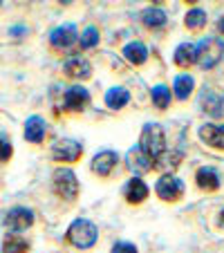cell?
<instances>
[{"mask_svg":"<svg viewBox=\"0 0 224 253\" xmlns=\"http://www.w3.org/2000/svg\"><path fill=\"white\" fill-rule=\"evenodd\" d=\"M112 253H137V247L133 242H115L112 244Z\"/></svg>","mask_w":224,"mask_h":253,"instance_id":"83f0119b","label":"cell"},{"mask_svg":"<svg viewBox=\"0 0 224 253\" xmlns=\"http://www.w3.org/2000/svg\"><path fill=\"white\" fill-rule=\"evenodd\" d=\"M2 224H5L9 231L18 233V231H25L34 224V213L29 209H25V206H16V209H11L9 213L5 215Z\"/></svg>","mask_w":224,"mask_h":253,"instance_id":"ba28073f","label":"cell"},{"mask_svg":"<svg viewBox=\"0 0 224 253\" xmlns=\"http://www.w3.org/2000/svg\"><path fill=\"white\" fill-rule=\"evenodd\" d=\"M49 43H52V47H56V49H72L79 43L77 27L72 23H65V25H61V27H56L52 34H49Z\"/></svg>","mask_w":224,"mask_h":253,"instance_id":"52a82bcc","label":"cell"},{"mask_svg":"<svg viewBox=\"0 0 224 253\" xmlns=\"http://www.w3.org/2000/svg\"><path fill=\"white\" fill-rule=\"evenodd\" d=\"M124 56L130 65H143L148 58V49L141 41H133V43H128L124 47Z\"/></svg>","mask_w":224,"mask_h":253,"instance_id":"ffe728a7","label":"cell"},{"mask_svg":"<svg viewBox=\"0 0 224 253\" xmlns=\"http://www.w3.org/2000/svg\"><path fill=\"white\" fill-rule=\"evenodd\" d=\"M220 220H222V222H224V211H222V213H220Z\"/></svg>","mask_w":224,"mask_h":253,"instance_id":"1f68e13d","label":"cell"},{"mask_svg":"<svg viewBox=\"0 0 224 253\" xmlns=\"http://www.w3.org/2000/svg\"><path fill=\"white\" fill-rule=\"evenodd\" d=\"M155 193H157V197L164 202H177L184 195V182H181L179 177L173 175V172H166V175H162L157 179Z\"/></svg>","mask_w":224,"mask_h":253,"instance_id":"5b68a950","label":"cell"},{"mask_svg":"<svg viewBox=\"0 0 224 253\" xmlns=\"http://www.w3.org/2000/svg\"><path fill=\"white\" fill-rule=\"evenodd\" d=\"M47 134V124H45L43 117L32 115L27 121H25V139L29 143H41Z\"/></svg>","mask_w":224,"mask_h":253,"instance_id":"7c38bea8","label":"cell"},{"mask_svg":"<svg viewBox=\"0 0 224 253\" xmlns=\"http://www.w3.org/2000/svg\"><path fill=\"white\" fill-rule=\"evenodd\" d=\"M193 87H195V79H193L191 74H177V77H175L173 92L177 94V99H179V101L188 99V94L193 92Z\"/></svg>","mask_w":224,"mask_h":253,"instance_id":"44dd1931","label":"cell"},{"mask_svg":"<svg viewBox=\"0 0 224 253\" xmlns=\"http://www.w3.org/2000/svg\"><path fill=\"white\" fill-rule=\"evenodd\" d=\"M184 25H186L188 29H202V27L206 25V11H204V9H200V7L191 9L188 14H186Z\"/></svg>","mask_w":224,"mask_h":253,"instance_id":"d4e9b609","label":"cell"},{"mask_svg":"<svg viewBox=\"0 0 224 253\" xmlns=\"http://www.w3.org/2000/svg\"><path fill=\"white\" fill-rule=\"evenodd\" d=\"M179 162H181V153H175V150H171V153H164L162 157L157 159V162H155V168H177L179 166Z\"/></svg>","mask_w":224,"mask_h":253,"instance_id":"484cf974","label":"cell"},{"mask_svg":"<svg viewBox=\"0 0 224 253\" xmlns=\"http://www.w3.org/2000/svg\"><path fill=\"white\" fill-rule=\"evenodd\" d=\"M54 193L65 202H74L79 197V179L72 168H58L54 170Z\"/></svg>","mask_w":224,"mask_h":253,"instance_id":"277c9868","label":"cell"},{"mask_svg":"<svg viewBox=\"0 0 224 253\" xmlns=\"http://www.w3.org/2000/svg\"><path fill=\"white\" fill-rule=\"evenodd\" d=\"M141 20H143V25H146V27L159 29V27H164V25H166L168 18H166V14H164L162 9H157V7H148V9H143Z\"/></svg>","mask_w":224,"mask_h":253,"instance_id":"603a6c76","label":"cell"},{"mask_svg":"<svg viewBox=\"0 0 224 253\" xmlns=\"http://www.w3.org/2000/svg\"><path fill=\"white\" fill-rule=\"evenodd\" d=\"M195 182H197V186H200L202 191H218L220 188V175H218L215 168L202 166L200 170H197V175H195Z\"/></svg>","mask_w":224,"mask_h":253,"instance_id":"e0dca14e","label":"cell"},{"mask_svg":"<svg viewBox=\"0 0 224 253\" xmlns=\"http://www.w3.org/2000/svg\"><path fill=\"white\" fill-rule=\"evenodd\" d=\"M117 162H119V155H117L115 150H101V153H96L94 157H92L90 168L94 175L105 177L112 172V168L117 166Z\"/></svg>","mask_w":224,"mask_h":253,"instance_id":"8fae6325","label":"cell"},{"mask_svg":"<svg viewBox=\"0 0 224 253\" xmlns=\"http://www.w3.org/2000/svg\"><path fill=\"white\" fill-rule=\"evenodd\" d=\"M173 58H175V63L179 67H188L193 65V63H197V45L193 43H181L177 45L175 54H173Z\"/></svg>","mask_w":224,"mask_h":253,"instance_id":"d6986e66","label":"cell"},{"mask_svg":"<svg viewBox=\"0 0 224 253\" xmlns=\"http://www.w3.org/2000/svg\"><path fill=\"white\" fill-rule=\"evenodd\" d=\"M200 139L215 150H224V126L204 124L200 128Z\"/></svg>","mask_w":224,"mask_h":253,"instance_id":"4fadbf2b","label":"cell"},{"mask_svg":"<svg viewBox=\"0 0 224 253\" xmlns=\"http://www.w3.org/2000/svg\"><path fill=\"white\" fill-rule=\"evenodd\" d=\"M9 34H11V36H20V34H27V27H11Z\"/></svg>","mask_w":224,"mask_h":253,"instance_id":"f546056e","label":"cell"},{"mask_svg":"<svg viewBox=\"0 0 224 253\" xmlns=\"http://www.w3.org/2000/svg\"><path fill=\"white\" fill-rule=\"evenodd\" d=\"M124 195L130 204H141V202L150 195V191H148L146 182H143L141 177H133V179H128V184H126Z\"/></svg>","mask_w":224,"mask_h":253,"instance_id":"5bb4252c","label":"cell"},{"mask_svg":"<svg viewBox=\"0 0 224 253\" xmlns=\"http://www.w3.org/2000/svg\"><path fill=\"white\" fill-rule=\"evenodd\" d=\"M9 157H11V143H9V139L0 137V162H7Z\"/></svg>","mask_w":224,"mask_h":253,"instance_id":"f1b7e54d","label":"cell"},{"mask_svg":"<svg viewBox=\"0 0 224 253\" xmlns=\"http://www.w3.org/2000/svg\"><path fill=\"white\" fill-rule=\"evenodd\" d=\"M139 148L148 155V157L157 162L164 153H166V137L159 124H146L141 130V139H139Z\"/></svg>","mask_w":224,"mask_h":253,"instance_id":"7a4b0ae2","label":"cell"},{"mask_svg":"<svg viewBox=\"0 0 224 253\" xmlns=\"http://www.w3.org/2000/svg\"><path fill=\"white\" fill-rule=\"evenodd\" d=\"M90 101V92L81 85H72L67 87L65 96H63V110H70V112H81L83 108L88 105Z\"/></svg>","mask_w":224,"mask_h":253,"instance_id":"9c48e42d","label":"cell"},{"mask_svg":"<svg viewBox=\"0 0 224 253\" xmlns=\"http://www.w3.org/2000/svg\"><path fill=\"white\" fill-rule=\"evenodd\" d=\"M65 238H67V242H70L72 247L90 249V247H94L96 238H99V229H96L94 222L86 220V217H79V220H74L70 224Z\"/></svg>","mask_w":224,"mask_h":253,"instance_id":"6da1fadb","label":"cell"},{"mask_svg":"<svg viewBox=\"0 0 224 253\" xmlns=\"http://www.w3.org/2000/svg\"><path fill=\"white\" fill-rule=\"evenodd\" d=\"M224 56V41L215 39V36H206L197 45V63L202 70H211L215 67Z\"/></svg>","mask_w":224,"mask_h":253,"instance_id":"3957f363","label":"cell"},{"mask_svg":"<svg viewBox=\"0 0 224 253\" xmlns=\"http://www.w3.org/2000/svg\"><path fill=\"white\" fill-rule=\"evenodd\" d=\"M29 251V242L23 235L9 233L2 240V253H27Z\"/></svg>","mask_w":224,"mask_h":253,"instance_id":"7402d4cb","label":"cell"},{"mask_svg":"<svg viewBox=\"0 0 224 253\" xmlns=\"http://www.w3.org/2000/svg\"><path fill=\"white\" fill-rule=\"evenodd\" d=\"M200 105H202V110L206 112V115H211V117H222L224 115V99L220 94H215V92H211V90H204L202 92V99H200Z\"/></svg>","mask_w":224,"mask_h":253,"instance_id":"9a60e30c","label":"cell"},{"mask_svg":"<svg viewBox=\"0 0 224 253\" xmlns=\"http://www.w3.org/2000/svg\"><path fill=\"white\" fill-rule=\"evenodd\" d=\"M63 72H65L70 79H81V81H86V79L92 77V65H90V61L83 56H70L63 63Z\"/></svg>","mask_w":224,"mask_h":253,"instance_id":"30bf717a","label":"cell"},{"mask_svg":"<svg viewBox=\"0 0 224 253\" xmlns=\"http://www.w3.org/2000/svg\"><path fill=\"white\" fill-rule=\"evenodd\" d=\"M83 155V146L74 139H56L52 143V157L61 164H74Z\"/></svg>","mask_w":224,"mask_h":253,"instance_id":"8992f818","label":"cell"},{"mask_svg":"<svg viewBox=\"0 0 224 253\" xmlns=\"http://www.w3.org/2000/svg\"><path fill=\"white\" fill-rule=\"evenodd\" d=\"M218 29H220V32L224 34V16H222V18H220V23H218Z\"/></svg>","mask_w":224,"mask_h":253,"instance_id":"4dcf8cb0","label":"cell"},{"mask_svg":"<svg viewBox=\"0 0 224 253\" xmlns=\"http://www.w3.org/2000/svg\"><path fill=\"white\" fill-rule=\"evenodd\" d=\"M128 101H130V92L121 85L110 87V90L105 92V105H108L110 110H121V108L128 105Z\"/></svg>","mask_w":224,"mask_h":253,"instance_id":"ac0fdd59","label":"cell"},{"mask_svg":"<svg viewBox=\"0 0 224 253\" xmlns=\"http://www.w3.org/2000/svg\"><path fill=\"white\" fill-rule=\"evenodd\" d=\"M128 166L133 168L134 172H139V175H143V172H148V170H153L155 168V162L150 157H148L146 153H143L141 148H133L128 153Z\"/></svg>","mask_w":224,"mask_h":253,"instance_id":"2e32d148","label":"cell"},{"mask_svg":"<svg viewBox=\"0 0 224 253\" xmlns=\"http://www.w3.org/2000/svg\"><path fill=\"white\" fill-rule=\"evenodd\" d=\"M153 103L157 105L159 110H166L168 105H171V87L168 85H155L153 87Z\"/></svg>","mask_w":224,"mask_h":253,"instance_id":"cb8c5ba5","label":"cell"},{"mask_svg":"<svg viewBox=\"0 0 224 253\" xmlns=\"http://www.w3.org/2000/svg\"><path fill=\"white\" fill-rule=\"evenodd\" d=\"M99 39H101L99 29H96V27H88L86 32L81 34V39H79V43H81V47H83V49H92L96 43H99Z\"/></svg>","mask_w":224,"mask_h":253,"instance_id":"4316f807","label":"cell"}]
</instances>
